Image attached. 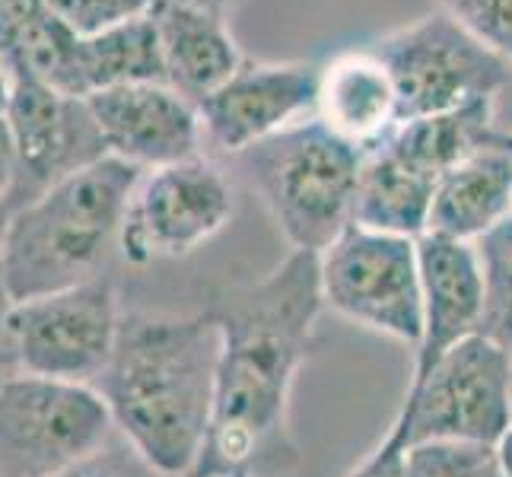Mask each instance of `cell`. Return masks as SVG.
<instances>
[{
    "instance_id": "obj_10",
    "label": "cell",
    "mask_w": 512,
    "mask_h": 477,
    "mask_svg": "<svg viewBox=\"0 0 512 477\" xmlns=\"http://www.w3.org/2000/svg\"><path fill=\"white\" fill-rule=\"evenodd\" d=\"M233 188L204 156L140 172L121 223L118 252L128 264L185 258L233 217Z\"/></svg>"
},
{
    "instance_id": "obj_7",
    "label": "cell",
    "mask_w": 512,
    "mask_h": 477,
    "mask_svg": "<svg viewBox=\"0 0 512 477\" xmlns=\"http://www.w3.org/2000/svg\"><path fill=\"white\" fill-rule=\"evenodd\" d=\"M115 433L93 385L16 373L0 385V477H51Z\"/></svg>"
},
{
    "instance_id": "obj_22",
    "label": "cell",
    "mask_w": 512,
    "mask_h": 477,
    "mask_svg": "<svg viewBox=\"0 0 512 477\" xmlns=\"http://www.w3.org/2000/svg\"><path fill=\"white\" fill-rule=\"evenodd\" d=\"M484 264V309L478 334L512 353V255L478 242Z\"/></svg>"
},
{
    "instance_id": "obj_20",
    "label": "cell",
    "mask_w": 512,
    "mask_h": 477,
    "mask_svg": "<svg viewBox=\"0 0 512 477\" xmlns=\"http://www.w3.org/2000/svg\"><path fill=\"white\" fill-rule=\"evenodd\" d=\"M493 131V99L468 102L458 109L423 115L411 121H398L379 144L392 150L401 163L430 175L439 182L458 163H465L471 153H478Z\"/></svg>"
},
{
    "instance_id": "obj_39",
    "label": "cell",
    "mask_w": 512,
    "mask_h": 477,
    "mask_svg": "<svg viewBox=\"0 0 512 477\" xmlns=\"http://www.w3.org/2000/svg\"><path fill=\"white\" fill-rule=\"evenodd\" d=\"M493 477H506V474H503V471H497V474H493Z\"/></svg>"
},
{
    "instance_id": "obj_9",
    "label": "cell",
    "mask_w": 512,
    "mask_h": 477,
    "mask_svg": "<svg viewBox=\"0 0 512 477\" xmlns=\"http://www.w3.org/2000/svg\"><path fill=\"white\" fill-rule=\"evenodd\" d=\"M121 322L115 277L105 271L58 293L13 306L20 373L93 385L112 357Z\"/></svg>"
},
{
    "instance_id": "obj_38",
    "label": "cell",
    "mask_w": 512,
    "mask_h": 477,
    "mask_svg": "<svg viewBox=\"0 0 512 477\" xmlns=\"http://www.w3.org/2000/svg\"><path fill=\"white\" fill-rule=\"evenodd\" d=\"M506 220H512V194H509V217Z\"/></svg>"
},
{
    "instance_id": "obj_12",
    "label": "cell",
    "mask_w": 512,
    "mask_h": 477,
    "mask_svg": "<svg viewBox=\"0 0 512 477\" xmlns=\"http://www.w3.org/2000/svg\"><path fill=\"white\" fill-rule=\"evenodd\" d=\"M319 67L306 61H242L236 74L194 109L201 134L217 150L239 156L315 109Z\"/></svg>"
},
{
    "instance_id": "obj_32",
    "label": "cell",
    "mask_w": 512,
    "mask_h": 477,
    "mask_svg": "<svg viewBox=\"0 0 512 477\" xmlns=\"http://www.w3.org/2000/svg\"><path fill=\"white\" fill-rule=\"evenodd\" d=\"M497 458H500V471L506 477H512V427L503 433V439L497 443Z\"/></svg>"
},
{
    "instance_id": "obj_1",
    "label": "cell",
    "mask_w": 512,
    "mask_h": 477,
    "mask_svg": "<svg viewBox=\"0 0 512 477\" xmlns=\"http://www.w3.org/2000/svg\"><path fill=\"white\" fill-rule=\"evenodd\" d=\"M322 309L319 255L312 252H290L261 280L217 293L210 306L220 328L214 417L191 477L296 462L290 395Z\"/></svg>"
},
{
    "instance_id": "obj_23",
    "label": "cell",
    "mask_w": 512,
    "mask_h": 477,
    "mask_svg": "<svg viewBox=\"0 0 512 477\" xmlns=\"http://www.w3.org/2000/svg\"><path fill=\"white\" fill-rule=\"evenodd\" d=\"M468 35L503 61H512V0H436Z\"/></svg>"
},
{
    "instance_id": "obj_26",
    "label": "cell",
    "mask_w": 512,
    "mask_h": 477,
    "mask_svg": "<svg viewBox=\"0 0 512 477\" xmlns=\"http://www.w3.org/2000/svg\"><path fill=\"white\" fill-rule=\"evenodd\" d=\"M42 13H48L45 0H0V55H4Z\"/></svg>"
},
{
    "instance_id": "obj_16",
    "label": "cell",
    "mask_w": 512,
    "mask_h": 477,
    "mask_svg": "<svg viewBox=\"0 0 512 477\" xmlns=\"http://www.w3.org/2000/svg\"><path fill=\"white\" fill-rule=\"evenodd\" d=\"M312 115L353 147H373L398 125V99L373 51H344L319 67Z\"/></svg>"
},
{
    "instance_id": "obj_18",
    "label": "cell",
    "mask_w": 512,
    "mask_h": 477,
    "mask_svg": "<svg viewBox=\"0 0 512 477\" xmlns=\"http://www.w3.org/2000/svg\"><path fill=\"white\" fill-rule=\"evenodd\" d=\"M433 191L436 179L401 163L382 144H373L363 150L360 159L350 223L385 236L417 239L427 233Z\"/></svg>"
},
{
    "instance_id": "obj_6",
    "label": "cell",
    "mask_w": 512,
    "mask_h": 477,
    "mask_svg": "<svg viewBox=\"0 0 512 477\" xmlns=\"http://www.w3.org/2000/svg\"><path fill=\"white\" fill-rule=\"evenodd\" d=\"M369 51L388 70V80L395 86L398 121L497 99L512 80L509 61L493 55L443 10L382 35Z\"/></svg>"
},
{
    "instance_id": "obj_29",
    "label": "cell",
    "mask_w": 512,
    "mask_h": 477,
    "mask_svg": "<svg viewBox=\"0 0 512 477\" xmlns=\"http://www.w3.org/2000/svg\"><path fill=\"white\" fill-rule=\"evenodd\" d=\"M16 179V147H13V131L7 115L0 112V198H10V188Z\"/></svg>"
},
{
    "instance_id": "obj_19",
    "label": "cell",
    "mask_w": 512,
    "mask_h": 477,
    "mask_svg": "<svg viewBox=\"0 0 512 477\" xmlns=\"http://www.w3.org/2000/svg\"><path fill=\"white\" fill-rule=\"evenodd\" d=\"M131 83H163L160 39L150 13L96 35H77L61 96L86 99Z\"/></svg>"
},
{
    "instance_id": "obj_5",
    "label": "cell",
    "mask_w": 512,
    "mask_h": 477,
    "mask_svg": "<svg viewBox=\"0 0 512 477\" xmlns=\"http://www.w3.org/2000/svg\"><path fill=\"white\" fill-rule=\"evenodd\" d=\"M509 427V353L471 334L408 385L385 439L401 449L433 439L497 446Z\"/></svg>"
},
{
    "instance_id": "obj_3",
    "label": "cell",
    "mask_w": 512,
    "mask_h": 477,
    "mask_svg": "<svg viewBox=\"0 0 512 477\" xmlns=\"http://www.w3.org/2000/svg\"><path fill=\"white\" fill-rule=\"evenodd\" d=\"M137 179L140 169L105 156L16 207L0 249L13 303L105 274Z\"/></svg>"
},
{
    "instance_id": "obj_40",
    "label": "cell",
    "mask_w": 512,
    "mask_h": 477,
    "mask_svg": "<svg viewBox=\"0 0 512 477\" xmlns=\"http://www.w3.org/2000/svg\"><path fill=\"white\" fill-rule=\"evenodd\" d=\"M185 477H191V474H185Z\"/></svg>"
},
{
    "instance_id": "obj_33",
    "label": "cell",
    "mask_w": 512,
    "mask_h": 477,
    "mask_svg": "<svg viewBox=\"0 0 512 477\" xmlns=\"http://www.w3.org/2000/svg\"><path fill=\"white\" fill-rule=\"evenodd\" d=\"M7 99H10V74H7V67L0 64V112L7 109Z\"/></svg>"
},
{
    "instance_id": "obj_27",
    "label": "cell",
    "mask_w": 512,
    "mask_h": 477,
    "mask_svg": "<svg viewBox=\"0 0 512 477\" xmlns=\"http://www.w3.org/2000/svg\"><path fill=\"white\" fill-rule=\"evenodd\" d=\"M13 296L0 274V385L20 373V360H16V341H13Z\"/></svg>"
},
{
    "instance_id": "obj_14",
    "label": "cell",
    "mask_w": 512,
    "mask_h": 477,
    "mask_svg": "<svg viewBox=\"0 0 512 477\" xmlns=\"http://www.w3.org/2000/svg\"><path fill=\"white\" fill-rule=\"evenodd\" d=\"M420 268V341L414 347L411 382H420L436 360L481 328L484 264L478 245L439 233L414 239Z\"/></svg>"
},
{
    "instance_id": "obj_24",
    "label": "cell",
    "mask_w": 512,
    "mask_h": 477,
    "mask_svg": "<svg viewBox=\"0 0 512 477\" xmlns=\"http://www.w3.org/2000/svg\"><path fill=\"white\" fill-rule=\"evenodd\" d=\"M45 4L74 35H96L147 16L156 0H45Z\"/></svg>"
},
{
    "instance_id": "obj_36",
    "label": "cell",
    "mask_w": 512,
    "mask_h": 477,
    "mask_svg": "<svg viewBox=\"0 0 512 477\" xmlns=\"http://www.w3.org/2000/svg\"><path fill=\"white\" fill-rule=\"evenodd\" d=\"M220 477H255L249 468H236V471H229V474H220Z\"/></svg>"
},
{
    "instance_id": "obj_30",
    "label": "cell",
    "mask_w": 512,
    "mask_h": 477,
    "mask_svg": "<svg viewBox=\"0 0 512 477\" xmlns=\"http://www.w3.org/2000/svg\"><path fill=\"white\" fill-rule=\"evenodd\" d=\"M484 245H493V249H500V252H509L512 255V220H503L493 233H487L481 239Z\"/></svg>"
},
{
    "instance_id": "obj_15",
    "label": "cell",
    "mask_w": 512,
    "mask_h": 477,
    "mask_svg": "<svg viewBox=\"0 0 512 477\" xmlns=\"http://www.w3.org/2000/svg\"><path fill=\"white\" fill-rule=\"evenodd\" d=\"M150 20L160 39L163 83L191 105L214 93L245 61L226 26V16L220 13L156 0Z\"/></svg>"
},
{
    "instance_id": "obj_8",
    "label": "cell",
    "mask_w": 512,
    "mask_h": 477,
    "mask_svg": "<svg viewBox=\"0 0 512 477\" xmlns=\"http://www.w3.org/2000/svg\"><path fill=\"white\" fill-rule=\"evenodd\" d=\"M319 290L325 309L408 347L420 341V268L417 245L347 226L319 255Z\"/></svg>"
},
{
    "instance_id": "obj_28",
    "label": "cell",
    "mask_w": 512,
    "mask_h": 477,
    "mask_svg": "<svg viewBox=\"0 0 512 477\" xmlns=\"http://www.w3.org/2000/svg\"><path fill=\"white\" fill-rule=\"evenodd\" d=\"M347 477H408L404 474V449L388 443V439L382 436L376 452H369L363 458V465L357 471H350Z\"/></svg>"
},
{
    "instance_id": "obj_2",
    "label": "cell",
    "mask_w": 512,
    "mask_h": 477,
    "mask_svg": "<svg viewBox=\"0 0 512 477\" xmlns=\"http://www.w3.org/2000/svg\"><path fill=\"white\" fill-rule=\"evenodd\" d=\"M220 328L204 312H121L93 388L112 427L166 477L194 471L214 417Z\"/></svg>"
},
{
    "instance_id": "obj_11",
    "label": "cell",
    "mask_w": 512,
    "mask_h": 477,
    "mask_svg": "<svg viewBox=\"0 0 512 477\" xmlns=\"http://www.w3.org/2000/svg\"><path fill=\"white\" fill-rule=\"evenodd\" d=\"M4 115L16 147V179L7 198L10 210L105 159L99 131L83 99L61 96L32 77H10Z\"/></svg>"
},
{
    "instance_id": "obj_35",
    "label": "cell",
    "mask_w": 512,
    "mask_h": 477,
    "mask_svg": "<svg viewBox=\"0 0 512 477\" xmlns=\"http://www.w3.org/2000/svg\"><path fill=\"white\" fill-rule=\"evenodd\" d=\"M490 137H493V144L503 147V150L512 156V134H509V131H497V128H493V134H490Z\"/></svg>"
},
{
    "instance_id": "obj_25",
    "label": "cell",
    "mask_w": 512,
    "mask_h": 477,
    "mask_svg": "<svg viewBox=\"0 0 512 477\" xmlns=\"http://www.w3.org/2000/svg\"><path fill=\"white\" fill-rule=\"evenodd\" d=\"M51 477H166L156 471L118 430L99 449L83 455L80 462L61 468Z\"/></svg>"
},
{
    "instance_id": "obj_17",
    "label": "cell",
    "mask_w": 512,
    "mask_h": 477,
    "mask_svg": "<svg viewBox=\"0 0 512 477\" xmlns=\"http://www.w3.org/2000/svg\"><path fill=\"white\" fill-rule=\"evenodd\" d=\"M509 194L512 156L493 144V137H487L478 153L439 175L427 233L478 245L509 217Z\"/></svg>"
},
{
    "instance_id": "obj_13",
    "label": "cell",
    "mask_w": 512,
    "mask_h": 477,
    "mask_svg": "<svg viewBox=\"0 0 512 477\" xmlns=\"http://www.w3.org/2000/svg\"><path fill=\"white\" fill-rule=\"evenodd\" d=\"M105 156L140 172L201 156L198 109L166 83H131L86 96Z\"/></svg>"
},
{
    "instance_id": "obj_34",
    "label": "cell",
    "mask_w": 512,
    "mask_h": 477,
    "mask_svg": "<svg viewBox=\"0 0 512 477\" xmlns=\"http://www.w3.org/2000/svg\"><path fill=\"white\" fill-rule=\"evenodd\" d=\"M10 214H13L10 204L0 198V249H4V236H7V226H10Z\"/></svg>"
},
{
    "instance_id": "obj_4",
    "label": "cell",
    "mask_w": 512,
    "mask_h": 477,
    "mask_svg": "<svg viewBox=\"0 0 512 477\" xmlns=\"http://www.w3.org/2000/svg\"><path fill=\"white\" fill-rule=\"evenodd\" d=\"M363 150L309 115L239 153L261 204L290 252L322 255L350 226Z\"/></svg>"
},
{
    "instance_id": "obj_31",
    "label": "cell",
    "mask_w": 512,
    "mask_h": 477,
    "mask_svg": "<svg viewBox=\"0 0 512 477\" xmlns=\"http://www.w3.org/2000/svg\"><path fill=\"white\" fill-rule=\"evenodd\" d=\"M175 4L198 7V10H210V13H220V16H226L229 10L236 7V0H175Z\"/></svg>"
},
{
    "instance_id": "obj_37",
    "label": "cell",
    "mask_w": 512,
    "mask_h": 477,
    "mask_svg": "<svg viewBox=\"0 0 512 477\" xmlns=\"http://www.w3.org/2000/svg\"><path fill=\"white\" fill-rule=\"evenodd\" d=\"M509 414H512V353H509Z\"/></svg>"
},
{
    "instance_id": "obj_21",
    "label": "cell",
    "mask_w": 512,
    "mask_h": 477,
    "mask_svg": "<svg viewBox=\"0 0 512 477\" xmlns=\"http://www.w3.org/2000/svg\"><path fill=\"white\" fill-rule=\"evenodd\" d=\"M500 471L497 446L433 439L404 449L408 477H493Z\"/></svg>"
}]
</instances>
